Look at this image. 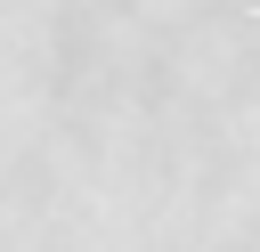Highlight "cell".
I'll return each mask as SVG.
<instances>
[{"label": "cell", "mask_w": 260, "mask_h": 252, "mask_svg": "<svg viewBox=\"0 0 260 252\" xmlns=\"http://www.w3.org/2000/svg\"><path fill=\"white\" fill-rule=\"evenodd\" d=\"M252 8H260V0H252Z\"/></svg>", "instance_id": "obj_1"}]
</instances>
